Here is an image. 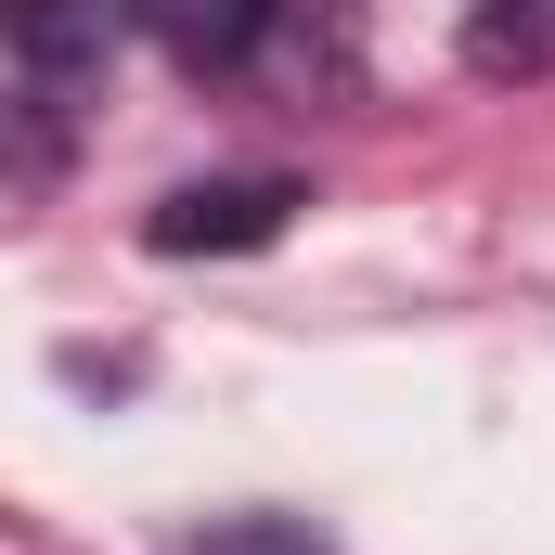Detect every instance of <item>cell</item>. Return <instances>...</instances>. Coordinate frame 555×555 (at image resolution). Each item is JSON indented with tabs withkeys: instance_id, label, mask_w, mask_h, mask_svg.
<instances>
[{
	"instance_id": "2",
	"label": "cell",
	"mask_w": 555,
	"mask_h": 555,
	"mask_svg": "<svg viewBox=\"0 0 555 555\" xmlns=\"http://www.w3.org/2000/svg\"><path fill=\"white\" fill-rule=\"evenodd\" d=\"M297 207H310L297 181H194V194H168L142 220V246L155 259H233V246H272Z\"/></svg>"
},
{
	"instance_id": "5",
	"label": "cell",
	"mask_w": 555,
	"mask_h": 555,
	"mask_svg": "<svg viewBox=\"0 0 555 555\" xmlns=\"http://www.w3.org/2000/svg\"><path fill=\"white\" fill-rule=\"evenodd\" d=\"M181 555H336V543H310L297 517H220L207 543H181Z\"/></svg>"
},
{
	"instance_id": "4",
	"label": "cell",
	"mask_w": 555,
	"mask_h": 555,
	"mask_svg": "<svg viewBox=\"0 0 555 555\" xmlns=\"http://www.w3.org/2000/svg\"><path fill=\"white\" fill-rule=\"evenodd\" d=\"M465 65L478 78H555V0H465Z\"/></svg>"
},
{
	"instance_id": "1",
	"label": "cell",
	"mask_w": 555,
	"mask_h": 555,
	"mask_svg": "<svg viewBox=\"0 0 555 555\" xmlns=\"http://www.w3.org/2000/svg\"><path fill=\"white\" fill-rule=\"evenodd\" d=\"M117 26H130V0H0V181L52 168L78 91L117 52Z\"/></svg>"
},
{
	"instance_id": "3",
	"label": "cell",
	"mask_w": 555,
	"mask_h": 555,
	"mask_svg": "<svg viewBox=\"0 0 555 555\" xmlns=\"http://www.w3.org/2000/svg\"><path fill=\"white\" fill-rule=\"evenodd\" d=\"M130 13L155 26V52H181L194 78H220V65H246L272 39V0H130Z\"/></svg>"
}]
</instances>
